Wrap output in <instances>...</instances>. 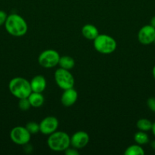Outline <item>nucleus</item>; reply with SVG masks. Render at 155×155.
I'll return each instance as SVG.
<instances>
[{
    "instance_id": "f257e3e1",
    "label": "nucleus",
    "mask_w": 155,
    "mask_h": 155,
    "mask_svg": "<svg viewBox=\"0 0 155 155\" xmlns=\"http://www.w3.org/2000/svg\"><path fill=\"white\" fill-rule=\"evenodd\" d=\"M5 30L11 36L21 37L27 32V24L25 20L18 14H11L8 15L5 23Z\"/></svg>"
},
{
    "instance_id": "f03ea898",
    "label": "nucleus",
    "mask_w": 155,
    "mask_h": 155,
    "mask_svg": "<svg viewBox=\"0 0 155 155\" xmlns=\"http://www.w3.org/2000/svg\"><path fill=\"white\" fill-rule=\"evenodd\" d=\"M9 89L11 94L15 98H27L32 92L30 82L21 77H14L9 83Z\"/></svg>"
},
{
    "instance_id": "7ed1b4c3",
    "label": "nucleus",
    "mask_w": 155,
    "mask_h": 155,
    "mask_svg": "<svg viewBox=\"0 0 155 155\" xmlns=\"http://www.w3.org/2000/svg\"><path fill=\"white\" fill-rule=\"evenodd\" d=\"M47 145L52 151L62 152L71 146L70 136L65 132L56 130L49 136L47 139Z\"/></svg>"
},
{
    "instance_id": "20e7f679",
    "label": "nucleus",
    "mask_w": 155,
    "mask_h": 155,
    "mask_svg": "<svg viewBox=\"0 0 155 155\" xmlns=\"http://www.w3.org/2000/svg\"><path fill=\"white\" fill-rule=\"evenodd\" d=\"M93 41L94 48L100 54H112L116 49V41L107 34H99Z\"/></svg>"
},
{
    "instance_id": "39448f33",
    "label": "nucleus",
    "mask_w": 155,
    "mask_h": 155,
    "mask_svg": "<svg viewBox=\"0 0 155 155\" xmlns=\"http://www.w3.org/2000/svg\"><path fill=\"white\" fill-rule=\"evenodd\" d=\"M54 79L56 85L62 90L74 88V77L68 70L59 68L55 71Z\"/></svg>"
},
{
    "instance_id": "423d86ee",
    "label": "nucleus",
    "mask_w": 155,
    "mask_h": 155,
    "mask_svg": "<svg viewBox=\"0 0 155 155\" xmlns=\"http://www.w3.org/2000/svg\"><path fill=\"white\" fill-rule=\"evenodd\" d=\"M59 52L54 49H46L43 51L38 57V64L44 68H53L59 64Z\"/></svg>"
},
{
    "instance_id": "0eeeda50",
    "label": "nucleus",
    "mask_w": 155,
    "mask_h": 155,
    "mask_svg": "<svg viewBox=\"0 0 155 155\" xmlns=\"http://www.w3.org/2000/svg\"><path fill=\"white\" fill-rule=\"evenodd\" d=\"M31 134L26 127L18 126L11 130L10 139L15 144L18 145H26L30 140Z\"/></svg>"
},
{
    "instance_id": "6e6552de",
    "label": "nucleus",
    "mask_w": 155,
    "mask_h": 155,
    "mask_svg": "<svg viewBox=\"0 0 155 155\" xmlns=\"http://www.w3.org/2000/svg\"><path fill=\"white\" fill-rule=\"evenodd\" d=\"M40 132L42 134L50 136L57 130L59 127V120L56 117L48 116L40 123Z\"/></svg>"
},
{
    "instance_id": "1a4fd4ad",
    "label": "nucleus",
    "mask_w": 155,
    "mask_h": 155,
    "mask_svg": "<svg viewBox=\"0 0 155 155\" xmlns=\"http://www.w3.org/2000/svg\"><path fill=\"white\" fill-rule=\"evenodd\" d=\"M155 28L151 25H144L138 33V42L142 45H150L154 42Z\"/></svg>"
},
{
    "instance_id": "9d476101",
    "label": "nucleus",
    "mask_w": 155,
    "mask_h": 155,
    "mask_svg": "<svg viewBox=\"0 0 155 155\" xmlns=\"http://www.w3.org/2000/svg\"><path fill=\"white\" fill-rule=\"evenodd\" d=\"M90 141V136L88 133L84 131H77L71 136H70V144L71 147L81 149L87 146Z\"/></svg>"
},
{
    "instance_id": "9b49d317",
    "label": "nucleus",
    "mask_w": 155,
    "mask_h": 155,
    "mask_svg": "<svg viewBox=\"0 0 155 155\" xmlns=\"http://www.w3.org/2000/svg\"><path fill=\"white\" fill-rule=\"evenodd\" d=\"M78 100V92L74 88L63 90L61 96V103L64 107H71Z\"/></svg>"
},
{
    "instance_id": "f8f14e48",
    "label": "nucleus",
    "mask_w": 155,
    "mask_h": 155,
    "mask_svg": "<svg viewBox=\"0 0 155 155\" xmlns=\"http://www.w3.org/2000/svg\"><path fill=\"white\" fill-rule=\"evenodd\" d=\"M32 92L42 93L46 88V80L43 75H36L30 81Z\"/></svg>"
},
{
    "instance_id": "ddd939ff",
    "label": "nucleus",
    "mask_w": 155,
    "mask_h": 155,
    "mask_svg": "<svg viewBox=\"0 0 155 155\" xmlns=\"http://www.w3.org/2000/svg\"><path fill=\"white\" fill-rule=\"evenodd\" d=\"M81 34L88 40H94L100 33L98 29L93 24H85L81 28Z\"/></svg>"
},
{
    "instance_id": "4468645a",
    "label": "nucleus",
    "mask_w": 155,
    "mask_h": 155,
    "mask_svg": "<svg viewBox=\"0 0 155 155\" xmlns=\"http://www.w3.org/2000/svg\"><path fill=\"white\" fill-rule=\"evenodd\" d=\"M27 98H28L29 101H30L31 107H35V108L40 107L43 104L44 101H45L44 96L40 92H32L30 94V95L27 97Z\"/></svg>"
},
{
    "instance_id": "2eb2a0df",
    "label": "nucleus",
    "mask_w": 155,
    "mask_h": 155,
    "mask_svg": "<svg viewBox=\"0 0 155 155\" xmlns=\"http://www.w3.org/2000/svg\"><path fill=\"white\" fill-rule=\"evenodd\" d=\"M74 64H75V62H74V58L68 55L60 56L59 64H58L59 68H63V69L65 70H68V71L72 69L74 67Z\"/></svg>"
},
{
    "instance_id": "dca6fc26",
    "label": "nucleus",
    "mask_w": 155,
    "mask_h": 155,
    "mask_svg": "<svg viewBox=\"0 0 155 155\" xmlns=\"http://www.w3.org/2000/svg\"><path fill=\"white\" fill-rule=\"evenodd\" d=\"M144 151L142 148V145L138 144H135L128 147L124 151L125 155H144Z\"/></svg>"
},
{
    "instance_id": "f3484780",
    "label": "nucleus",
    "mask_w": 155,
    "mask_h": 155,
    "mask_svg": "<svg viewBox=\"0 0 155 155\" xmlns=\"http://www.w3.org/2000/svg\"><path fill=\"white\" fill-rule=\"evenodd\" d=\"M134 140L135 143L138 144L140 145H146L149 142L148 135L147 134V132L144 131H138L134 136Z\"/></svg>"
},
{
    "instance_id": "a211bd4d",
    "label": "nucleus",
    "mask_w": 155,
    "mask_h": 155,
    "mask_svg": "<svg viewBox=\"0 0 155 155\" xmlns=\"http://www.w3.org/2000/svg\"><path fill=\"white\" fill-rule=\"evenodd\" d=\"M152 125H153V123L149 120L148 119H146V118L139 119L136 123L137 128L141 131L144 132H148L151 130Z\"/></svg>"
},
{
    "instance_id": "6ab92c4d",
    "label": "nucleus",
    "mask_w": 155,
    "mask_h": 155,
    "mask_svg": "<svg viewBox=\"0 0 155 155\" xmlns=\"http://www.w3.org/2000/svg\"><path fill=\"white\" fill-rule=\"evenodd\" d=\"M26 129L30 134H36L40 132V124L36 122H29L26 124Z\"/></svg>"
},
{
    "instance_id": "aec40b11",
    "label": "nucleus",
    "mask_w": 155,
    "mask_h": 155,
    "mask_svg": "<svg viewBox=\"0 0 155 155\" xmlns=\"http://www.w3.org/2000/svg\"><path fill=\"white\" fill-rule=\"evenodd\" d=\"M18 107L23 111H26V110H29L31 107V105H30L28 98H24L19 99V101H18Z\"/></svg>"
},
{
    "instance_id": "412c9836",
    "label": "nucleus",
    "mask_w": 155,
    "mask_h": 155,
    "mask_svg": "<svg viewBox=\"0 0 155 155\" xmlns=\"http://www.w3.org/2000/svg\"><path fill=\"white\" fill-rule=\"evenodd\" d=\"M147 105L152 112L155 113V97H150L147 100Z\"/></svg>"
},
{
    "instance_id": "4be33fe9",
    "label": "nucleus",
    "mask_w": 155,
    "mask_h": 155,
    "mask_svg": "<svg viewBox=\"0 0 155 155\" xmlns=\"http://www.w3.org/2000/svg\"><path fill=\"white\" fill-rule=\"evenodd\" d=\"M65 154L66 155H78L79 151L78 149L74 148V147L69 146L65 151H64Z\"/></svg>"
},
{
    "instance_id": "5701e85b",
    "label": "nucleus",
    "mask_w": 155,
    "mask_h": 155,
    "mask_svg": "<svg viewBox=\"0 0 155 155\" xmlns=\"http://www.w3.org/2000/svg\"><path fill=\"white\" fill-rule=\"evenodd\" d=\"M7 17L8 15L4 11L0 10V27L4 25L6 21V19H7Z\"/></svg>"
},
{
    "instance_id": "b1692460",
    "label": "nucleus",
    "mask_w": 155,
    "mask_h": 155,
    "mask_svg": "<svg viewBox=\"0 0 155 155\" xmlns=\"http://www.w3.org/2000/svg\"><path fill=\"white\" fill-rule=\"evenodd\" d=\"M150 25H151L152 27H154V28H155V15L153 17H152V18L150 19Z\"/></svg>"
},
{
    "instance_id": "393cba45",
    "label": "nucleus",
    "mask_w": 155,
    "mask_h": 155,
    "mask_svg": "<svg viewBox=\"0 0 155 155\" xmlns=\"http://www.w3.org/2000/svg\"><path fill=\"white\" fill-rule=\"evenodd\" d=\"M150 147H151L152 149L154 150L155 151V140L152 141V142L150 143Z\"/></svg>"
},
{
    "instance_id": "a878e982",
    "label": "nucleus",
    "mask_w": 155,
    "mask_h": 155,
    "mask_svg": "<svg viewBox=\"0 0 155 155\" xmlns=\"http://www.w3.org/2000/svg\"><path fill=\"white\" fill-rule=\"evenodd\" d=\"M151 131H152V133H153V135L154 136V137H155V122L153 123V125H152V128H151Z\"/></svg>"
},
{
    "instance_id": "bb28decb",
    "label": "nucleus",
    "mask_w": 155,
    "mask_h": 155,
    "mask_svg": "<svg viewBox=\"0 0 155 155\" xmlns=\"http://www.w3.org/2000/svg\"><path fill=\"white\" fill-rule=\"evenodd\" d=\"M152 75H153V79H154V80H155V65L153 66V69H152Z\"/></svg>"
},
{
    "instance_id": "cd10ccee",
    "label": "nucleus",
    "mask_w": 155,
    "mask_h": 155,
    "mask_svg": "<svg viewBox=\"0 0 155 155\" xmlns=\"http://www.w3.org/2000/svg\"><path fill=\"white\" fill-rule=\"evenodd\" d=\"M154 42V43H155V39H154V42Z\"/></svg>"
}]
</instances>
